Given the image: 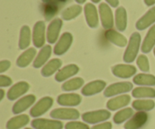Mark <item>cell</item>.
I'll list each match as a JSON object with an SVG mask.
<instances>
[{
	"label": "cell",
	"mask_w": 155,
	"mask_h": 129,
	"mask_svg": "<svg viewBox=\"0 0 155 129\" xmlns=\"http://www.w3.org/2000/svg\"><path fill=\"white\" fill-rule=\"evenodd\" d=\"M141 35L137 32H135L131 35L128 45L124 52V60L127 63H132L136 58L139 53L141 45Z\"/></svg>",
	"instance_id": "cell-1"
},
{
	"label": "cell",
	"mask_w": 155,
	"mask_h": 129,
	"mask_svg": "<svg viewBox=\"0 0 155 129\" xmlns=\"http://www.w3.org/2000/svg\"><path fill=\"white\" fill-rule=\"evenodd\" d=\"M110 116L111 114L108 110H99L83 113L82 119L85 122L89 124H96L107 120L110 119Z\"/></svg>",
	"instance_id": "cell-2"
},
{
	"label": "cell",
	"mask_w": 155,
	"mask_h": 129,
	"mask_svg": "<svg viewBox=\"0 0 155 129\" xmlns=\"http://www.w3.org/2000/svg\"><path fill=\"white\" fill-rule=\"evenodd\" d=\"M50 116L56 119L76 120L80 117V113L74 108H58L50 113Z\"/></svg>",
	"instance_id": "cell-3"
},
{
	"label": "cell",
	"mask_w": 155,
	"mask_h": 129,
	"mask_svg": "<svg viewBox=\"0 0 155 129\" xmlns=\"http://www.w3.org/2000/svg\"><path fill=\"white\" fill-rule=\"evenodd\" d=\"M133 84L130 82L114 83L105 89L104 95L107 98H109V97H113L115 95H120V94L127 93V92H130L133 89Z\"/></svg>",
	"instance_id": "cell-4"
},
{
	"label": "cell",
	"mask_w": 155,
	"mask_h": 129,
	"mask_svg": "<svg viewBox=\"0 0 155 129\" xmlns=\"http://www.w3.org/2000/svg\"><path fill=\"white\" fill-rule=\"evenodd\" d=\"M53 105V99L50 97H45L39 100L30 110V116L32 117H39L45 114Z\"/></svg>",
	"instance_id": "cell-5"
},
{
	"label": "cell",
	"mask_w": 155,
	"mask_h": 129,
	"mask_svg": "<svg viewBox=\"0 0 155 129\" xmlns=\"http://www.w3.org/2000/svg\"><path fill=\"white\" fill-rule=\"evenodd\" d=\"M99 15L101 25L106 30H110L114 27V15L111 8L106 3L103 2L99 5Z\"/></svg>",
	"instance_id": "cell-6"
},
{
	"label": "cell",
	"mask_w": 155,
	"mask_h": 129,
	"mask_svg": "<svg viewBox=\"0 0 155 129\" xmlns=\"http://www.w3.org/2000/svg\"><path fill=\"white\" fill-rule=\"evenodd\" d=\"M45 41V24L42 21L35 24L33 30V42L37 48H42Z\"/></svg>",
	"instance_id": "cell-7"
},
{
	"label": "cell",
	"mask_w": 155,
	"mask_h": 129,
	"mask_svg": "<svg viewBox=\"0 0 155 129\" xmlns=\"http://www.w3.org/2000/svg\"><path fill=\"white\" fill-rule=\"evenodd\" d=\"M63 21L60 18H55L48 25L47 29V41L48 43L54 44L58 39L60 31L62 28Z\"/></svg>",
	"instance_id": "cell-8"
},
{
	"label": "cell",
	"mask_w": 155,
	"mask_h": 129,
	"mask_svg": "<svg viewBox=\"0 0 155 129\" xmlns=\"http://www.w3.org/2000/svg\"><path fill=\"white\" fill-rule=\"evenodd\" d=\"M73 42V36L71 33H64L59 39L58 42L54 48V53L56 55H62L65 54Z\"/></svg>",
	"instance_id": "cell-9"
},
{
	"label": "cell",
	"mask_w": 155,
	"mask_h": 129,
	"mask_svg": "<svg viewBox=\"0 0 155 129\" xmlns=\"http://www.w3.org/2000/svg\"><path fill=\"white\" fill-rule=\"evenodd\" d=\"M148 115L145 112L139 111L132 116L131 119L124 125L125 129H139L146 124Z\"/></svg>",
	"instance_id": "cell-10"
},
{
	"label": "cell",
	"mask_w": 155,
	"mask_h": 129,
	"mask_svg": "<svg viewBox=\"0 0 155 129\" xmlns=\"http://www.w3.org/2000/svg\"><path fill=\"white\" fill-rule=\"evenodd\" d=\"M35 129H62L63 123L61 121L46 119H36L31 122Z\"/></svg>",
	"instance_id": "cell-11"
},
{
	"label": "cell",
	"mask_w": 155,
	"mask_h": 129,
	"mask_svg": "<svg viewBox=\"0 0 155 129\" xmlns=\"http://www.w3.org/2000/svg\"><path fill=\"white\" fill-rule=\"evenodd\" d=\"M36 101V97L33 95H29L23 97L18 100L12 107V112L14 114H19L27 110L29 107H31Z\"/></svg>",
	"instance_id": "cell-12"
},
{
	"label": "cell",
	"mask_w": 155,
	"mask_h": 129,
	"mask_svg": "<svg viewBox=\"0 0 155 129\" xmlns=\"http://www.w3.org/2000/svg\"><path fill=\"white\" fill-rule=\"evenodd\" d=\"M84 14L86 22L91 28H96L98 26V15L97 8L92 3H87L84 7Z\"/></svg>",
	"instance_id": "cell-13"
},
{
	"label": "cell",
	"mask_w": 155,
	"mask_h": 129,
	"mask_svg": "<svg viewBox=\"0 0 155 129\" xmlns=\"http://www.w3.org/2000/svg\"><path fill=\"white\" fill-rule=\"evenodd\" d=\"M30 89V85L27 82H19L14 85L8 90L7 97L10 101H15L27 93Z\"/></svg>",
	"instance_id": "cell-14"
},
{
	"label": "cell",
	"mask_w": 155,
	"mask_h": 129,
	"mask_svg": "<svg viewBox=\"0 0 155 129\" xmlns=\"http://www.w3.org/2000/svg\"><path fill=\"white\" fill-rule=\"evenodd\" d=\"M136 68L134 66L127 64H118L112 67V73L117 77L128 79L136 73Z\"/></svg>",
	"instance_id": "cell-15"
},
{
	"label": "cell",
	"mask_w": 155,
	"mask_h": 129,
	"mask_svg": "<svg viewBox=\"0 0 155 129\" xmlns=\"http://www.w3.org/2000/svg\"><path fill=\"white\" fill-rule=\"evenodd\" d=\"M106 87V82L102 80H95L86 84L81 92L84 96H92L102 92Z\"/></svg>",
	"instance_id": "cell-16"
},
{
	"label": "cell",
	"mask_w": 155,
	"mask_h": 129,
	"mask_svg": "<svg viewBox=\"0 0 155 129\" xmlns=\"http://www.w3.org/2000/svg\"><path fill=\"white\" fill-rule=\"evenodd\" d=\"M82 98L78 94H63L58 97L57 102L59 105L65 107H75L81 103Z\"/></svg>",
	"instance_id": "cell-17"
},
{
	"label": "cell",
	"mask_w": 155,
	"mask_h": 129,
	"mask_svg": "<svg viewBox=\"0 0 155 129\" xmlns=\"http://www.w3.org/2000/svg\"><path fill=\"white\" fill-rule=\"evenodd\" d=\"M155 22V6L150 8L139 21L136 22V27L139 30H144L152 25Z\"/></svg>",
	"instance_id": "cell-18"
},
{
	"label": "cell",
	"mask_w": 155,
	"mask_h": 129,
	"mask_svg": "<svg viewBox=\"0 0 155 129\" xmlns=\"http://www.w3.org/2000/svg\"><path fill=\"white\" fill-rule=\"evenodd\" d=\"M130 101H131V98L130 95H120V96H117L109 100L107 103V107L111 111H114L128 105Z\"/></svg>",
	"instance_id": "cell-19"
},
{
	"label": "cell",
	"mask_w": 155,
	"mask_h": 129,
	"mask_svg": "<svg viewBox=\"0 0 155 129\" xmlns=\"http://www.w3.org/2000/svg\"><path fill=\"white\" fill-rule=\"evenodd\" d=\"M79 66L76 64H69L61 69L55 76V80L58 82H63L71 77L74 76L79 72Z\"/></svg>",
	"instance_id": "cell-20"
},
{
	"label": "cell",
	"mask_w": 155,
	"mask_h": 129,
	"mask_svg": "<svg viewBox=\"0 0 155 129\" xmlns=\"http://www.w3.org/2000/svg\"><path fill=\"white\" fill-rule=\"evenodd\" d=\"M104 36L109 42L117 46L125 47L127 45V38L114 30H107L104 33Z\"/></svg>",
	"instance_id": "cell-21"
},
{
	"label": "cell",
	"mask_w": 155,
	"mask_h": 129,
	"mask_svg": "<svg viewBox=\"0 0 155 129\" xmlns=\"http://www.w3.org/2000/svg\"><path fill=\"white\" fill-rule=\"evenodd\" d=\"M115 24L119 31L124 32L127 26V13L124 7H119L115 11Z\"/></svg>",
	"instance_id": "cell-22"
},
{
	"label": "cell",
	"mask_w": 155,
	"mask_h": 129,
	"mask_svg": "<svg viewBox=\"0 0 155 129\" xmlns=\"http://www.w3.org/2000/svg\"><path fill=\"white\" fill-rule=\"evenodd\" d=\"M30 122V117L26 114L19 115L9 119L6 124L7 129H20L26 126Z\"/></svg>",
	"instance_id": "cell-23"
},
{
	"label": "cell",
	"mask_w": 155,
	"mask_h": 129,
	"mask_svg": "<svg viewBox=\"0 0 155 129\" xmlns=\"http://www.w3.org/2000/svg\"><path fill=\"white\" fill-rule=\"evenodd\" d=\"M51 54V47L47 45L42 47V49L39 52L38 55L36 56V59L33 61V66L35 68H40L43 66L47 60L49 59Z\"/></svg>",
	"instance_id": "cell-24"
},
{
	"label": "cell",
	"mask_w": 155,
	"mask_h": 129,
	"mask_svg": "<svg viewBox=\"0 0 155 129\" xmlns=\"http://www.w3.org/2000/svg\"><path fill=\"white\" fill-rule=\"evenodd\" d=\"M36 54V50L34 48H30L26 50L17 59V65L19 67H26L33 60Z\"/></svg>",
	"instance_id": "cell-25"
},
{
	"label": "cell",
	"mask_w": 155,
	"mask_h": 129,
	"mask_svg": "<svg viewBox=\"0 0 155 129\" xmlns=\"http://www.w3.org/2000/svg\"><path fill=\"white\" fill-rule=\"evenodd\" d=\"M62 65V61L58 58H54L49 60L45 66L42 67L41 73L43 76L49 77L52 76L54 73L59 71Z\"/></svg>",
	"instance_id": "cell-26"
},
{
	"label": "cell",
	"mask_w": 155,
	"mask_h": 129,
	"mask_svg": "<svg viewBox=\"0 0 155 129\" xmlns=\"http://www.w3.org/2000/svg\"><path fill=\"white\" fill-rule=\"evenodd\" d=\"M155 45V24L150 28L142 45V51L149 53Z\"/></svg>",
	"instance_id": "cell-27"
},
{
	"label": "cell",
	"mask_w": 155,
	"mask_h": 129,
	"mask_svg": "<svg viewBox=\"0 0 155 129\" xmlns=\"http://www.w3.org/2000/svg\"><path fill=\"white\" fill-rule=\"evenodd\" d=\"M31 42V31L28 26L24 25L21 27L19 38L20 49L24 50L28 48Z\"/></svg>",
	"instance_id": "cell-28"
},
{
	"label": "cell",
	"mask_w": 155,
	"mask_h": 129,
	"mask_svg": "<svg viewBox=\"0 0 155 129\" xmlns=\"http://www.w3.org/2000/svg\"><path fill=\"white\" fill-rule=\"evenodd\" d=\"M133 82L139 85L153 86L155 85V76L151 74H138L133 78Z\"/></svg>",
	"instance_id": "cell-29"
},
{
	"label": "cell",
	"mask_w": 155,
	"mask_h": 129,
	"mask_svg": "<svg viewBox=\"0 0 155 129\" xmlns=\"http://www.w3.org/2000/svg\"><path fill=\"white\" fill-rule=\"evenodd\" d=\"M82 10L83 8L79 5H74L70 6L62 11V19L64 21H71V20L74 19L81 14Z\"/></svg>",
	"instance_id": "cell-30"
},
{
	"label": "cell",
	"mask_w": 155,
	"mask_h": 129,
	"mask_svg": "<svg viewBox=\"0 0 155 129\" xmlns=\"http://www.w3.org/2000/svg\"><path fill=\"white\" fill-rule=\"evenodd\" d=\"M133 107L138 111H150L155 107V103L152 100H136L133 103Z\"/></svg>",
	"instance_id": "cell-31"
},
{
	"label": "cell",
	"mask_w": 155,
	"mask_h": 129,
	"mask_svg": "<svg viewBox=\"0 0 155 129\" xmlns=\"http://www.w3.org/2000/svg\"><path fill=\"white\" fill-rule=\"evenodd\" d=\"M132 95L136 98H155V90L148 87H138L133 89Z\"/></svg>",
	"instance_id": "cell-32"
},
{
	"label": "cell",
	"mask_w": 155,
	"mask_h": 129,
	"mask_svg": "<svg viewBox=\"0 0 155 129\" xmlns=\"http://www.w3.org/2000/svg\"><path fill=\"white\" fill-rule=\"evenodd\" d=\"M134 111L130 107H127V108L123 109V110L118 111L116 114L114 116V122L116 124L119 125V124L123 123L127 119L131 118L133 116Z\"/></svg>",
	"instance_id": "cell-33"
},
{
	"label": "cell",
	"mask_w": 155,
	"mask_h": 129,
	"mask_svg": "<svg viewBox=\"0 0 155 129\" xmlns=\"http://www.w3.org/2000/svg\"><path fill=\"white\" fill-rule=\"evenodd\" d=\"M84 84V81L80 77L71 79L68 80L66 82L62 85V89L65 92H71V91H76L80 89Z\"/></svg>",
	"instance_id": "cell-34"
},
{
	"label": "cell",
	"mask_w": 155,
	"mask_h": 129,
	"mask_svg": "<svg viewBox=\"0 0 155 129\" xmlns=\"http://www.w3.org/2000/svg\"><path fill=\"white\" fill-rule=\"evenodd\" d=\"M136 63H137V65L139 67V69H140L142 72L147 73L149 71V61H148V59L146 55H145V54H141V55H139V57H138Z\"/></svg>",
	"instance_id": "cell-35"
},
{
	"label": "cell",
	"mask_w": 155,
	"mask_h": 129,
	"mask_svg": "<svg viewBox=\"0 0 155 129\" xmlns=\"http://www.w3.org/2000/svg\"><path fill=\"white\" fill-rule=\"evenodd\" d=\"M65 129H90L89 125L81 122H70L66 124Z\"/></svg>",
	"instance_id": "cell-36"
},
{
	"label": "cell",
	"mask_w": 155,
	"mask_h": 129,
	"mask_svg": "<svg viewBox=\"0 0 155 129\" xmlns=\"http://www.w3.org/2000/svg\"><path fill=\"white\" fill-rule=\"evenodd\" d=\"M46 8H45V16L46 18V20H50L53 16H54V14H56L57 11V8H55V6L53 5L52 4H51V2L47 3Z\"/></svg>",
	"instance_id": "cell-37"
},
{
	"label": "cell",
	"mask_w": 155,
	"mask_h": 129,
	"mask_svg": "<svg viewBox=\"0 0 155 129\" xmlns=\"http://www.w3.org/2000/svg\"><path fill=\"white\" fill-rule=\"evenodd\" d=\"M12 84V80L10 77L5 75L0 76V86L1 87H8Z\"/></svg>",
	"instance_id": "cell-38"
},
{
	"label": "cell",
	"mask_w": 155,
	"mask_h": 129,
	"mask_svg": "<svg viewBox=\"0 0 155 129\" xmlns=\"http://www.w3.org/2000/svg\"><path fill=\"white\" fill-rule=\"evenodd\" d=\"M11 62L8 60H3L0 62V73H4L10 68Z\"/></svg>",
	"instance_id": "cell-39"
},
{
	"label": "cell",
	"mask_w": 155,
	"mask_h": 129,
	"mask_svg": "<svg viewBox=\"0 0 155 129\" xmlns=\"http://www.w3.org/2000/svg\"><path fill=\"white\" fill-rule=\"evenodd\" d=\"M112 124L110 122H103V123L98 124V125H94L91 129H111Z\"/></svg>",
	"instance_id": "cell-40"
},
{
	"label": "cell",
	"mask_w": 155,
	"mask_h": 129,
	"mask_svg": "<svg viewBox=\"0 0 155 129\" xmlns=\"http://www.w3.org/2000/svg\"><path fill=\"white\" fill-rule=\"evenodd\" d=\"M111 7L117 8L119 5V0H105Z\"/></svg>",
	"instance_id": "cell-41"
},
{
	"label": "cell",
	"mask_w": 155,
	"mask_h": 129,
	"mask_svg": "<svg viewBox=\"0 0 155 129\" xmlns=\"http://www.w3.org/2000/svg\"><path fill=\"white\" fill-rule=\"evenodd\" d=\"M145 5L148 6H151L155 4V0H144Z\"/></svg>",
	"instance_id": "cell-42"
},
{
	"label": "cell",
	"mask_w": 155,
	"mask_h": 129,
	"mask_svg": "<svg viewBox=\"0 0 155 129\" xmlns=\"http://www.w3.org/2000/svg\"><path fill=\"white\" fill-rule=\"evenodd\" d=\"M0 93H1V96H0V101H2L3 98L5 96V92L3 89H0Z\"/></svg>",
	"instance_id": "cell-43"
},
{
	"label": "cell",
	"mask_w": 155,
	"mask_h": 129,
	"mask_svg": "<svg viewBox=\"0 0 155 129\" xmlns=\"http://www.w3.org/2000/svg\"><path fill=\"white\" fill-rule=\"evenodd\" d=\"M76 2H77V3H79V4H83V3H85V2L86 1V0H75Z\"/></svg>",
	"instance_id": "cell-44"
},
{
	"label": "cell",
	"mask_w": 155,
	"mask_h": 129,
	"mask_svg": "<svg viewBox=\"0 0 155 129\" xmlns=\"http://www.w3.org/2000/svg\"><path fill=\"white\" fill-rule=\"evenodd\" d=\"M51 0H42V2H43L44 3H45V4L51 2Z\"/></svg>",
	"instance_id": "cell-45"
},
{
	"label": "cell",
	"mask_w": 155,
	"mask_h": 129,
	"mask_svg": "<svg viewBox=\"0 0 155 129\" xmlns=\"http://www.w3.org/2000/svg\"><path fill=\"white\" fill-rule=\"evenodd\" d=\"M91 1L94 3H98V2H100V1H101V0H91Z\"/></svg>",
	"instance_id": "cell-46"
},
{
	"label": "cell",
	"mask_w": 155,
	"mask_h": 129,
	"mask_svg": "<svg viewBox=\"0 0 155 129\" xmlns=\"http://www.w3.org/2000/svg\"><path fill=\"white\" fill-rule=\"evenodd\" d=\"M154 56H155V48H154Z\"/></svg>",
	"instance_id": "cell-47"
},
{
	"label": "cell",
	"mask_w": 155,
	"mask_h": 129,
	"mask_svg": "<svg viewBox=\"0 0 155 129\" xmlns=\"http://www.w3.org/2000/svg\"><path fill=\"white\" fill-rule=\"evenodd\" d=\"M25 129H32V128H25Z\"/></svg>",
	"instance_id": "cell-48"
}]
</instances>
